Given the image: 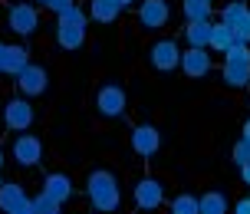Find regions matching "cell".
Returning <instances> with one entry per match:
<instances>
[{
    "label": "cell",
    "instance_id": "cell-1",
    "mask_svg": "<svg viewBox=\"0 0 250 214\" xmlns=\"http://www.w3.org/2000/svg\"><path fill=\"white\" fill-rule=\"evenodd\" d=\"M86 194H89V204H92L99 214H115V211H119V204H122L119 181H115V175H112V171H105V168L89 171Z\"/></svg>",
    "mask_w": 250,
    "mask_h": 214
},
{
    "label": "cell",
    "instance_id": "cell-2",
    "mask_svg": "<svg viewBox=\"0 0 250 214\" xmlns=\"http://www.w3.org/2000/svg\"><path fill=\"white\" fill-rule=\"evenodd\" d=\"M86 26H89V13L83 7H73L56 17V40L62 50H79L86 43Z\"/></svg>",
    "mask_w": 250,
    "mask_h": 214
},
{
    "label": "cell",
    "instance_id": "cell-3",
    "mask_svg": "<svg viewBox=\"0 0 250 214\" xmlns=\"http://www.w3.org/2000/svg\"><path fill=\"white\" fill-rule=\"evenodd\" d=\"M221 23L230 26V33H234L237 43H247L250 46V7L244 0H230L227 3L224 13H221Z\"/></svg>",
    "mask_w": 250,
    "mask_h": 214
},
{
    "label": "cell",
    "instance_id": "cell-4",
    "mask_svg": "<svg viewBox=\"0 0 250 214\" xmlns=\"http://www.w3.org/2000/svg\"><path fill=\"white\" fill-rule=\"evenodd\" d=\"M40 26V13L30 3H10L7 7V30L17 37H33Z\"/></svg>",
    "mask_w": 250,
    "mask_h": 214
},
{
    "label": "cell",
    "instance_id": "cell-5",
    "mask_svg": "<svg viewBox=\"0 0 250 214\" xmlns=\"http://www.w3.org/2000/svg\"><path fill=\"white\" fill-rule=\"evenodd\" d=\"M181 46H178V40H158V43H151L148 50V63L151 69H158V73H171L181 66Z\"/></svg>",
    "mask_w": 250,
    "mask_h": 214
},
{
    "label": "cell",
    "instance_id": "cell-6",
    "mask_svg": "<svg viewBox=\"0 0 250 214\" xmlns=\"http://www.w3.org/2000/svg\"><path fill=\"white\" fill-rule=\"evenodd\" d=\"M125 106H128V96H125V89L115 86V83H109V86H102L99 92H96V112H99L102 119H119V115H125Z\"/></svg>",
    "mask_w": 250,
    "mask_h": 214
},
{
    "label": "cell",
    "instance_id": "cell-7",
    "mask_svg": "<svg viewBox=\"0 0 250 214\" xmlns=\"http://www.w3.org/2000/svg\"><path fill=\"white\" fill-rule=\"evenodd\" d=\"M17 79V89H20V96H43L46 89H50V73H46V66H37L30 63L20 76H13Z\"/></svg>",
    "mask_w": 250,
    "mask_h": 214
},
{
    "label": "cell",
    "instance_id": "cell-8",
    "mask_svg": "<svg viewBox=\"0 0 250 214\" xmlns=\"http://www.w3.org/2000/svg\"><path fill=\"white\" fill-rule=\"evenodd\" d=\"M10 155H13L17 165L33 168V165H40V158H43V142H40L37 135H17V139L10 142Z\"/></svg>",
    "mask_w": 250,
    "mask_h": 214
},
{
    "label": "cell",
    "instance_id": "cell-9",
    "mask_svg": "<svg viewBox=\"0 0 250 214\" xmlns=\"http://www.w3.org/2000/svg\"><path fill=\"white\" fill-rule=\"evenodd\" d=\"M33 119H37L33 106H30L26 99H20V96L3 106V122H7V128H10V132H26V128L33 126Z\"/></svg>",
    "mask_w": 250,
    "mask_h": 214
},
{
    "label": "cell",
    "instance_id": "cell-10",
    "mask_svg": "<svg viewBox=\"0 0 250 214\" xmlns=\"http://www.w3.org/2000/svg\"><path fill=\"white\" fill-rule=\"evenodd\" d=\"M168 17H171L168 0H142L138 3V26L142 30H162L168 23Z\"/></svg>",
    "mask_w": 250,
    "mask_h": 214
},
{
    "label": "cell",
    "instance_id": "cell-11",
    "mask_svg": "<svg viewBox=\"0 0 250 214\" xmlns=\"http://www.w3.org/2000/svg\"><path fill=\"white\" fill-rule=\"evenodd\" d=\"M135 204L142 211H158L165 204V185L158 178H142L135 185Z\"/></svg>",
    "mask_w": 250,
    "mask_h": 214
},
{
    "label": "cell",
    "instance_id": "cell-12",
    "mask_svg": "<svg viewBox=\"0 0 250 214\" xmlns=\"http://www.w3.org/2000/svg\"><path fill=\"white\" fill-rule=\"evenodd\" d=\"M132 149H135V155H142V158H151L155 151L162 149V132L155 126H148V122L135 126L132 128Z\"/></svg>",
    "mask_w": 250,
    "mask_h": 214
},
{
    "label": "cell",
    "instance_id": "cell-13",
    "mask_svg": "<svg viewBox=\"0 0 250 214\" xmlns=\"http://www.w3.org/2000/svg\"><path fill=\"white\" fill-rule=\"evenodd\" d=\"M214 69V60H211V50H191L188 46L181 53V73L191 76V79H201V76H211Z\"/></svg>",
    "mask_w": 250,
    "mask_h": 214
},
{
    "label": "cell",
    "instance_id": "cell-14",
    "mask_svg": "<svg viewBox=\"0 0 250 214\" xmlns=\"http://www.w3.org/2000/svg\"><path fill=\"white\" fill-rule=\"evenodd\" d=\"M43 194H50L53 201H69L73 198V178L62 175V171H53V175L43 178Z\"/></svg>",
    "mask_w": 250,
    "mask_h": 214
},
{
    "label": "cell",
    "instance_id": "cell-15",
    "mask_svg": "<svg viewBox=\"0 0 250 214\" xmlns=\"http://www.w3.org/2000/svg\"><path fill=\"white\" fill-rule=\"evenodd\" d=\"M211 30L214 20H201V23H188L185 26V40L191 50H211Z\"/></svg>",
    "mask_w": 250,
    "mask_h": 214
},
{
    "label": "cell",
    "instance_id": "cell-16",
    "mask_svg": "<svg viewBox=\"0 0 250 214\" xmlns=\"http://www.w3.org/2000/svg\"><path fill=\"white\" fill-rule=\"evenodd\" d=\"M23 201H30V198H26V191L20 188L17 181H3V185H0V211L3 214L17 211Z\"/></svg>",
    "mask_w": 250,
    "mask_h": 214
},
{
    "label": "cell",
    "instance_id": "cell-17",
    "mask_svg": "<svg viewBox=\"0 0 250 214\" xmlns=\"http://www.w3.org/2000/svg\"><path fill=\"white\" fill-rule=\"evenodd\" d=\"M221 79H224L230 89H244L250 86V63H227L221 66Z\"/></svg>",
    "mask_w": 250,
    "mask_h": 214
},
{
    "label": "cell",
    "instance_id": "cell-18",
    "mask_svg": "<svg viewBox=\"0 0 250 214\" xmlns=\"http://www.w3.org/2000/svg\"><path fill=\"white\" fill-rule=\"evenodd\" d=\"M119 13H122V7L115 0H89V17L96 23H115Z\"/></svg>",
    "mask_w": 250,
    "mask_h": 214
},
{
    "label": "cell",
    "instance_id": "cell-19",
    "mask_svg": "<svg viewBox=\"0 0 250 214\" xmlns=\"http://www.w3.org/2000/svg\"><path fill=\"white\" fill-rule=\"evenodd\" d=\"M198 214H227V198L221 191H208L198 198Z\"/></svg>",
    "mask_w": 250,
    "mask_h": 214
},
{
    "label": "cell",
    "instance_id": "cell-20",
    "mask_svg": "<svg viewBox=\"0 0 250 214\" xmlns=\"http://www.w3.org/2000/svg\"><path fill=\"white\" fill-rule=\"evenodd\" d=\"M234 43H237V40H234V33H230V26H224L221 20H217V23H214V30H211V50L224 56Z\"/></svg>",
    "mask_w": 250,
    "mask_h": 214
},
{
    "label": "cell",
    "instance_id": "cell-21",
    "mask_svg": "<svg viewBox=\"0 0 250 214\" xmlns=\"http://www.w3.org/2000/svg\"><path fill=\"white\" fill-rule=\"evenodd\" d=\"M211 10H214L211 0H185V17H188V23L211 20Z\"/></svg>",
    "mask_w": 250,
    "mask_h": 214
},
{
    "label": "cell",
    "instance_id": "cell-22",
    "mask_svg": "<svg viewBox=\"0 0 250 214\" xmlns=\"http://www.w3.org/2000/svg\"><path fill=\"white\" fill-rule=\"evenodd\" d=\"M33 214H62V204L53 201L50 194H43V191H40L37 198H33Z\"/></svg>",
    "mask_w": 250,
    "mask_h": 214
},
{
    "label": "cell",
    "instance_id": "cell-23",
    "mask_svg": "<svg viewBox=\"0 0 250 214\" xmlns=\"http://www.w3.org/2000/svg\"><path fill=\"white\" fill-rule=\"evenodd\" d=\"M171 211L175 214H198V198L194 194H178L171 201Z\"/></svg>",
    "mask_w": 250,
    "mask_h": 214
},
{
    "label": "cell",
    "instance_id": "cell-24",
    "mask_svg": "<svg viewBox=\"0 0 250 214\" xmlns=\"http://www.w3.org/2000/svg\"><path fill=\"white\" fill-rule=\"evenodd\" d=\"M230 162L237 165V168H244V165H250V142L240 139L234 149H230Z\"/></svg>",
    "mask_w": 250,
    "mask_h": 214
},
{
    "label": "cell",
    "instance_id": "cell-25",
    "mask_svg": "<svg viewBox=\"0 0 250 214\" xmlns=\"http://www.w3.org/2000/svg\"><path fill=\"white\" fill-rule=\"evenodd\" d=\"M224 60L227 63H250V46L247 43H234V46L224 53Z\"/></svg>",
    "mask_w": 250,
    "mask_h": 214
},
{
    "label": "cell",
    "instance_id": "cell-26",
    "mask_svg": "<svg viewBox=\"0 0 250 214\" xmlns=\"http://www.w3.org/2000/svg\"><path fill=\"white\" fill-rule=\"evenodd\" d=\"M73 7H76V0H50V3H46V10H53L56 17L66 13V10H73Z\"/></svg>",
    "mask_w": 250,
    "mask_h": 214
},
{
    "label": "cell",
    "instance_id": "cell-27",
    "mask_svg": "<svg viewBox=\"0 0 250 214\" xmlns=\"http://www.w3.org/2000/svg\"><path fill=\"white\" fill-rule=\"evenodd\" d=\"M234 214H250V194H247V198H240V201L234 204Z\"/></svg>",
    "mask_w": 250,
    "mask_h": 214
},
{
    "label": "cell",
    "instance_id": "cell-28",
    "mask_svg": "<svg viewBox=\"0 0 250 214\" xmlns=\"http://www.w3.org/2000/svg\"><path fill=\"white\" fill-rule=\"evenodd\" d=\"M7 50H10V43H0V73H3V66H7Z\"/></svg>",
    "mask_w": 250,
    "mask_h": 214
},
{
    "label": "cell",
    "instance_id": "cell-29",
    "mask_svg": "<svg viewBox=\"0 0 250 214\" xmlns=\"http://www.w3.org/2000/svg\"><path fill=\"white\" fill-rule=\"evenodd\" d=\"M10 214H33V201H23L17 211H10Z\"/></svg>",
    "mask_w": 250,
    "mask_h": 214
},
{
    "label": "cell",
    "instance_id": "cell-30",
    "mask_svg": "<svg viewBox=\"0 0 250 214\" xmlns=\"http://www.w3.org/2000/svg\"><path fill=\"white\" fill-rule=\"evenodd\" d=\"M240 181L250 188V165H244V168H240Z\"/></svg>",
    "mask_w": 250,
    "mask_h": 214
},
{
    "label": "cell",
    "instance_id": "cell-31",
    "mask_svg": "<svg viewBox=\"0 0 250 214\" xmlns=\"http://www.w3.org/2000/svg\"><path fill=\"white\" fill-rule=\"evenodd\" d=\"M240 139H247V142H250V119L244 122V135H240Z\"/></svg>",
    "mask_w": 250,
    "mask_h": 214
},
{
    "label": "cell",
    "instance_id": "cell-32",
    "mask_svg": "<svg viewBox=\"0 0 250 214\" xmlns=\"http://www.w3.org/2000/svg\"><path fill=\"white\" fill-rule=\"evenodd\" d=\"M115 3H119V7L125 10V7H132V3H138V0H115Z\"/></svg>",
    "mask_w": 250,
    "mask_h": 214
},
{
    "label": "cell",
    "instance_id": "cell-33",
    "mask_svg": "<svg viewBox=\"0 0 250 214\" xmlns=\"http://www.w3.org/2000/svg\"><path fill=\"white\" fill-rule=\"evenodd\" d=\"M3 162H7V155H3V149H0V171H3Z\"/></svg>",
    "mask_w": 250,
    "mask_h": 214
},
{
    "label": "cell",
    "instance_id": "cell-34",
    "mask_svg": "<svg viewBox=\"0 0 250 214\" xmlns=\"http://www.w3.org/2000/svg\"><path fill=\"white\" fill-rule=\"evenodd\" d=\"M33 3H43V7H46V3H50V0H33Z\"/></svg>",
    "mask_w": 250,
    "mask_h": 214
},
{
    "label": "cell",
    "instance_id": "cell-35",
    "mask_svg": "<svg viewBox=\"0 0 250 214\" xmlns=\"http://www.w3.org/2000/svg\"><path fill=\"white\" fill-rule=\"evenodd\" d=\"M171 214H175V211H171Z\"/></svg>",
    "mask_w": 250,
    "mask_h": 214
}]
</instances>
